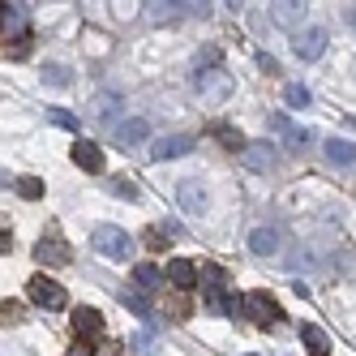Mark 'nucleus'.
I'll use <instances>...</instances> for the list:
<instances>
[{"mask_svg":"<svg viewBox=\"0 0 356 356\" xmlns=\"http://www.w3.org/2000/svg\"><path fill=\"white\" fill-rule=\"evenodd\" d=\"M232 90H236V82H232V73L223 65H211V69L193 73V95L202 104H223V99H232Z\"/></svg>","mask_w":356,"mask_h":356,"instance_id":"1","label":"nucleus"},{"mask_svg":"<svg viewBox=\"0 0 356 356\" xmlns=\"http://www.w3.org/2000/svg\"><path fill=\"white\" fill-rule=\"evenodd\" d=\"M90 245L104 253L108 262H124L134 253V241H129V232H120L116 223H99L95 232H90Z\"/></svg>","mask_w":356,"mask_h":356,"instance_id":"2","label":"nucleus"},{"mask_svg":"<svg viewBox=\"0 0 356 356\" xmlns=\"http://www.w3.org/2000/svg\"><path fill=\"white\" fill-rule=\"evenodd\" d=\"M266 124H270V134H279V138H284V146H292V150H309V146L318 142L314 129H305V124H292L284 112H275Z\"/></svg>","mask_w":356,"mask_h":356,"instance_id":"3","label":"nucleus"},{"mask_svg":"<svg viewBox=\"0 0 356 356\" xmlns=\"http://www.w3.org/2000/svg\"><path fill=\"white\" fill-rule=\"evenodd\" d=\"M176 202H181V211H185V215H207V207H211L207 181H197V176H185V181L176 185Z\"/></svg>","mask_w":356,"mask_h":356,"instance_id":"4","label":"nucleus"},{"mask_svg":"<svg viewBox=\"0 0 356 356\" xmlns=\"http://www.w3.org/2000/svg\"><path fill=\"white\" fill-rule=\"evenodd\" d=\"M26 296H31L35 305H43V309H65V305H69L65 288L56 284V279H47V275H35V279H31V284H26Z\"/></svg>","mask_w":356,"mask_h":356,"instance_id":"5","label":"nucleus"},{"mask_svg":"<svg viewBox=\"0 0 356 356\" xmlns=\"http://www.w3.org/2000/svg\"><path fill=\"white\" fill-rule=\"evenodd\" d=\"M241 163H245L249 172H275V168H279V150H275L270 142H245Z\"/></svg>","mask_w":356,"mask_h":356,"instance_id":"6","label":"nucleus"},{"mask_svg":"<svg viewBox=\"0 0 356 356\" xmlns=\"http://www.w3.org/2000/svg\"><path fill=\"white\" fill-rule=\"evenodd\" d=\"M241 309L258 322V326H270V322H279V305H275V296L270 292H249L245 300H241Z\"/></svg>","mask_w":356,"mask_h":356,"instance_id":"7","label":"nucleus"},{"mask_svg":"<svg viewBox=\"0 0 356 356\" xmlns=\"http://www.w3.org/2000/svg\"><path fill=\"white\" fill-rule=\"evenodd\" d=\"M292 52H296V60H318V56L326 52V31H322V26L296 31V35H292Z\"/></svg>","mask_w":356,"mask_h":356,"instance_id":"8","label":"nucleus"},{"mask_svg":"<svg viewBox=\"0 0 356 356\" xmlns=\"http://www.w3.org/2000/svg\"><path fill=\"white\" fill-rule=\"evenodd\" d=\"M146 138H150V124L142 116H129V120L116 124V146H124V150H138Z\"/></svg>","mask_w":356,"mask_h":356,"instance_id":"9","label":"nucleus"},{"mask_svg":"<svg viewBox=\"0 0 356 356\" xmlns=\"http://www.w3.org/2000/svg\"><path fill=\"white\" fill-rule=\"evenodd\" d=\"M305 13H309V5H300V0H284V5H270V22L275 26H284V31H296L300 22H305Z\"/></svg>","mask_w":356,"mask_h":356,"instance_id":"10","label":"nucleus"},{"mask_svg":"<svg viewBox=\"0 0 356 356\" xmlns=\"http://www.w3.org/2000/svg\"><path fill=\"white\" fill-rule=\"evenodd\" d=\"M35 262H43V266H69V245L60 236H43L35 245Z\"/></svg>","mask_w":356,"mask_h":356,"instance_id":"11","label":"nucleus"},{"mask_svg":"<svg viewBox=\"0 0 356 356\" xmlns=\"http://www.w3.org/2000/svg\"><path fill=\"white\" fill-rule=\"evenodd\" d=\"M69 322H73V330H78L82 339H90V335H104V314H99V309H90V305H78V309L69 314Z\"/></svg>","mask_w":356,"mask_h":356,"instance_id":"12","label":"nucleus"},{"mask_svg":"<svg viewBox=\"0 0 356 356\" xmlns=\"http://www.w3.org/2000/svg\"><path fill=\"white\" fill-rule=\"evenodd\" d=\"M189 150H193V138H189V134H168V138L155 142V150H150V155L163 163V159H181V155H189Z\"/></svg>","mask_w":356,"mask_h":356,"instance_id":"13","label":"nucleus"},{"mask_svg":"<svg viewBox=\"0 0 356 356\" xmlns=\"http://www.w3.org/2000/svg\"><path fill=\"white\" fill-rule=\"evenodd\" d=\"M163 279H168L176 292H189V288L197 284V266H193V262H185V258H172V262H168V270H163Z\"/></svg>","mask_w":356,"mask_h":356,"instance_id":"14","label":"nucleus"},{"mask_svg":"<svg viewBox=\"0 0 356 356\" xmlns=\"http://www.w3.org/2000/svg\"><path fill=\"white\" fill-rule=\"evenodd\" d=\"M73 163H78L82 172L99 176L104 172V146H95V142H73Z\"/></svg>","mask_w":356,"mask_h":356,"instance_id":"15","label":"nucleus"},{"mask_svg":"<svg viewBox=\"0 0 356 356\" xmlns=\"http://www.w3.org/2000/svg\"><path fill=\"white\" fill-rule=\"evenodd\" d=\"M249 249L258 253V258H270V253L279 249V232H275V227H253V232H249Z\"/></svg>","mask_w":356,"mask_h":356,"instance_id":"16","label":"nucleus"},{"mask_svg":"<svg viewBox=\"0 0 356 356\" xmlns=\"http://www.w3.org/2000/svg\"><path fill=\"white\" fill-rule=\"evenodd\" d=\"M322 146H326V159L330 163H343V168L356 163V142H348V138H326Z\"/></svg>","mask_w":356,"mask_h":356,"instance_id":"17","label":"nucleus"},{"mask_svg":"<svg viewBox=\"0 0 356 356\" xmlns=\"http://www.w3.org/2000/svg\"><path fill=\"white\" fill-rule=\"evenodd\" d=\"M300 343L309 348V356H330V339H326V330H322V326H314V322L300 330Z\"/></svg>","mask_w":356,"mask_h":356,"instance_id":"18","label":"nucleus"},{"mask_svg":"<svg viewBox=\"0 0 356 356\" xmlns=\"http://www.w3.org/2000/svg\"><path fill=\"white\" fill-rule=\"evenodd\" d=\"M134 284H138V292H155L163 284V270L150 266V262H142V266H134Z\"/></svg>","mask_w":356,"mask_h":356,"instance_id":"19","label":"nucleus"},{"mask_svg":"<svg viewBox=\"0 0 356 356\" xmlns=\"http://www.w3.org/2000/svg\"><path fill=\"white\" fill-rule=\"evenodd\" d=\"M43 82L60 90V86L73 82V69H69V65H56V60H47V65H43Z\"/></svg>","mask_w":356,"mask_h":356,"instance_id":"20","label":"nucleus"},{"mask_svg":"<svg viewBox=\"0 0 356 356\" xmlns=\"http://www.w3.org/2000/svg\"><path fill=\"white\" fill-rule=\"evenodd\" d=\"M181 9H189V5H163V0H155V5H146V17L150 22H176Z\"/></svg>","mask_w":356,"mask_h":356,"instance_id":"21","label":"nucleus"},{"mask_svg":"<svg viewBox=\"0 0 356 356\" xmlns=\"http://www.w3.org/2000/svg\"><path fill=\"white\" fill-rule=\"evenodd\" d=\"M116 197H124V202H138L142 193H138V185H129V176H112V181H104Z\"/></svg>","mask_w":356,"mask_h":356,"instance_id":"22","label":"nucleus"},{"mask_svg":"<svg viewBox=\"0 0 356 356\" xmlns=\"http://www.w3.org/2000/svg\"><path fill=\"white\" fill-rule=\"evenodd\" d=\"M284 99H288L292 108H309V104H314V99H309V86H300V82H288V86H284Z\"/></svg>","mask_w":356,"mask_h":356,"instance_id":"23","label":"nucleus"},{"mask_svg":"<svg viewBox=\"0 0 356 356\" xmlns=\"http://www.w3.org/2000/svg\"><path fill=\"white\" fill-rule=\"evenodd\" d=\"M13 189L22 193V197H43V181H39V176H17V181H13Z\"/></svg>","mask_w":356,"mask_h":356,"instance_id":"24","label":"nucleus"},{"mask_svg":"<svg viewBox=\"0 0 356 356\" xmlns=\"http://www.w3.org/2000/svg\"><path fill=\"white\" fill-rule=\"evenodd\" d=\"M219 142H227V150H245V142H241V134L236 129H227V124H215V129H211Z\"/></svg>","mask_w":356,"mask_h":356,"instance_id":"25","label":"nucleus"},{"mask_svg":"<svg viewBox=\"0 0 356 356\" xmlns=\"http://www.w3.org/2000/svg\"><path fill=\"white\" fill-rule=\"evenodd\" d=\"M47 116H52V124H60V129H78V116H73V112H65V108H52Z\"/></svg>","mask_w":356,"mask_h":356,"instance_id":"26","label":"nucleus"},{"mask_svg":"<svg viewBox=\"0 0 356 356\" xmlns=\"http://www.w3.org/2000/svg\"><path fill=\"white\" fill-rule=\"evenodd\" d=\"M0 314H5V318H0V322H22V305L5 300V305H0Z\"/></svg>","mask_w":356,"mask_h":356,"instance_id":"27","label":"nucleus"},{"mask_svg":"<svg viewBox=\"0 0 356 356\" xmlns=\"http://www.w3.org/2000/svg\"><path fill=\"white\" fill-rule=\"evenodd\" d=\"M65 356H95V348H90V343H73Z\"/></svg>","mask_w":356,"mask_h":356,"instance_id":"28","label":"nucleus"},{"mask_svg":"<svg viewBox=\"0 0 356 356\" xmlns=\"http://www.w3.org/2000/svg\"><path fill=\"white\" fill-rule=\"evenodd\" d=\"M258 65H262L266 73H275V78H279V60H275V56H258Z\"/></svg>","mask_w":356,"mask_h":356,"instance_id":"29","label":"nucleus"},{"mask_svg":"<svg viewBox=\"0 0 356 356\" xmlns=\"http://www.w3.org/2000/svg\"><path fill=\"white\" fill-rule=\"evenodd\" d=\"M9 245H13V236H9V232H0V253H9Z\"/></svg>","mask_w":356,"mask_h":356,"instance_id":"30","label":"nucleus"},{"mask_svg":"<svg viewBox=\"0 0 356 356\" xmlns=\"http://www.w3.org/2000/svg\"><path fill=\"white\" fill-rule=\"evenodd\" d=\"M5 22H9V5H0V26H5Z\"/></svg>","mask_w":356,"mask_h":356,"instance_id":"31","label":"nucleus"},{"mask_svg":"<svg viewBox=\"0 0 356 356\" xmlns=\"http://www.w3.org/2000/svg\"><path fill=\"white\" fill-rule=\"evenodd\" d=\"M348 22H352V26H356V5H352V9H348Z\"/></svg>","mask_w":356,"mask_h":356,"instance_id":"32","label":"nucleus"},{"mask_svg":"<svg viewBox=\"0 0 356 356\" xmlns=\"http://www.w3.org/2000/svg\"><path fill=\"white\" fill-rule=\"evenodd\" d=\"M352 78H356V60H352Z\"/></svg>","mask_w":356,"mask_h":356,"instance_id":"33","label":"nucleus"}]
</instances>
